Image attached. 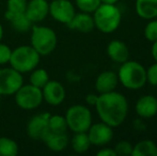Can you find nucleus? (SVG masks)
Returning a JSON list of instances; mask_svg holds the SVG:
<instances>
[{
    "label": "nucleus",
    "instance_id": "dca6fc26",
    "mask_svg": "<svg viewBox=\"0 0 157 156\" xmlns=\"http://www.w3.org/2000/svg\"><path fill=\"white\" fill-rule=\"evenodd\" d=\"M107 55L114 63L122 64L129 59V49L125 42L121 40H112L107 45Z\"/></svg>",
    "mask_w": 157,
    "mask_h": 156
},
{
    "label": "nucleus",
    "instance_id": "39448f33",
    "mask_svg": "<svg viewBox=\"0 0 157 156\" xmlns=\"http://www.w3.org/2000/svg\"><path fill=\"white\" fill-rule=\"evenodd\" d=\"M30 45L40 54V56H49L56 49L58 36L55 30L47 26L33 25L31 28Z\"/></svg>",
    "mask_w": 157,
    "mask_h": 156
},
{
    "label": "nucleus",
    "instance_id": "9b49d317",
    "mask_svg": "<svg viewBox=\"0 0 157 156\" xmlns=\"http://www.w3.org/2000/svg\"><path fill=\"white\" fill-rule=\"evenodd\" d=\"M49 112H42L33 116L27 123V134L31 139L35 141H43L44 137L48 131V120Z\"/></svg>",
    "mask_w": 157,
    "mask_h": 156
},
{
    "label": "nucleus",
    "instance_id": "423d86ee",
    "mask_svg": "<svg viewBox=\"0 0 157 156\" xmlns=\"http://www.w3.org/2000/svg\"><path fill=\"white\" fill-rule=\"evenodd\" d=\"M65 121L67 128L73 133L88 131L92 124L91 110L85 105L76 104L71 106L65 112Z\"/></svg>",
    "mask_w": 157,
    "mask_h": 156
},
{
    "label": "nucleus",
    "instance_id": "f704fd0d",
    "mask_svg": "<svg viewBox=\"0 0 157 156\" xmlns=\"http://www.w3.org/2000/svg\"><path fill=\"white\" fill-rule=\"evenodd\" d=\"M101 3H106V4H117V2L119 0H101Z\"/></svg>",
    "mask_w": 157,
    "mask_h": 156
},
{
    "label": "nucleus",
    "instance_id": "7ed1b4c3",
    "mask_svg": "<svg viewBox=\"0 0 157 156\" xmlns=\"http://www.w3.org/2000/svg\"><path fill=\"white\" fill-rule=\"evenodd\" d=\"M92 14L95 28L103 33H112L121 25L122 13L116 4L101 3Z\"/></svg>",
    "mask_w": 157,
    "mask_h": 156
},
{
    "label": "nucleus",
    "instance_id": "b1692460",
    "mask_svg": "<svg viewBox=\"0 0 157 156\" xmlns=\"http://www.w3.org/2000/svg\"><path fill=\"white\" fill-rule=\"evenodd\" d=\"M29 80L32 86L42 89L50 80L49 74H48V72L45 69H39V67H36V69H34L33 71L30 72Z\"/></svg>",
    "mask_w": 157,
    "mask_h": 156
},
{
    "label": "nucleus",
    "instance_id": "7c9ffc66",
    "mask_svg": "<svg viewBox=\"0 0 157 156\" xmlns=\"http://www.w3.org/2000/svg\"><path fill=\"white\" fill-rule=\"evenodd\" d=\"M147 82L151 86H157V62L147 69Z\"/></svg>",
    "mask_w": 157,
    "mask_h": 156
},
{
    "label": "nucleus",
    "instance_id": "f257e3e1",
    "mask_svg": "<svg viewBox=\"0 0 157 156\" xmlns=\"http://www.w3.org/2000/svg\"><path fill=\"white\" fill-rule=\"evenodd\" d=\"M95 110L101 122L109 126L118 127L123 124L128 115V102L122 93L111 91L98 94Z\"/></svg>",
    "mask_w": 157,
    "mask_h": 156
},
{
    "label": "nucleus",
    "instance_id": "4468645a",
    "mask_svg": "<svg viewBox=\"0 0 157 156\" xmlns=\"http://www.w3.org/2000/svg\"><path fill=\"white\" fill-rule=\"evenodd\" d=\"M136 113L140 119H151L157 115V97L151 94L143 95L136 102Z\"/></svg>",
    "mask_w": 157,
    "mask_h": 156
},
{
    "label": "nucleus",
    "instance_id": "bb28decb",
    "mask_svg": "<svg viewBox=\"0 0 157 156\" xmlns=\"http://www.w3.org/2000/svg\"><path fill=\"white\" fill-rule=\"evenodd\" d=\"M28 0H6V10L8 14H19L25 13Z\"/></svg>",
    "mask_w": 157,
    "mask_h": 156
},
{
    "label": "nucleus",
    "instance_id": "a878e982",
    "mask_svg": "<svg viewBox=\"0 0 157 156\" xmlns=\"http://www.w3.org/2000/svg\"><path fill=\"white\" fill-rule=\"evenodd\" d=\"M101 0H75V6L80 12L89 13L92 14L99 6H101Z\"/></svg>",
    "mask_w": 157,
    "mask_h": 156
},
{
    "label": "nucleus",
    "instance_id": "72a5a7b5",
    "mask_svg": "<svg viewBox=\"0 0 157 156\" xmlns=\"http://www.w3.org/2000/svg\"><path fill=\"white\" fill-rule=\"evenodd\" d=\"M151 54H152V57H153L154 61L157 62V41L153 42V45L151 47Z\"/></svg>",
    "mask_w": 157,
    "mask_h": 156
},
{
    "label": "nucleus",
    "instance_id": "9d476101",
    "mask_svg": "<svg viewBox=\"0 0 157 156\" xmlns=\"http://www.w3.org/2000/svg\"><path fill=\"white\" fill-rule=\"evenodd\" d=\"M91 146H105L109 142H111L113 138V131L112 127L104 122L92 123L90 128L87 131Z\"/></svg>",
    "mask_w": 157,
    "mask_h": 156
},
{
    "label": "nucleus",
    "instance_id": "412c9836",
    "mask_svg": "<svg viewBox=\"0 0 157 156\" xmlns=\"http://www.w3.org/2000/svg\"><path fill=\"white\" fill-rule=\"evenodd\" d=\"M134 156H157V146L153 140H140L132 146Z\"/></svg>",
    "mask_w": 157,
    "mask_h": 156
},
{
    "label": "nucleus",
    "instance_id": "2f4dec72",
    "mask_svg": "<svg viewBox=\"0 0 157 156\" xmlns=\"http://www.w3.org/2000/svg\"><path fill=\"white\" fill-rule=\"evenodd\" d=\"M97 156H117L116 152L111 148H101V150L97 151Z\"/></svg>",
    "mask_w": 157,
    "mask_h": 156
},
{
    "label": "nucleus",
    "instance_id": "0eeeda50",
    "mask_svg": "<svg viewBox=\"0 0 157 156\" xmlns=\"http://www.w3.org/2000/svg\"><path fill=\"white\" fill-rule=\"evenodd\" d=\"M14 100L17 106L23 110H34L44 102L42 89L31 83L21 86L14 94Z\"/></svg>",
    "mask_w": 157,
    "mask_h": 156
},
{
    "label": "nucleus",
    "instance_id": "c756f323",
    "mask_svg": "<svg viewBox=\"0 0 157 156\" xmlns=\"http://www.w3.org/2000/svg\"><path fill=\"white\" fill-rule=\"evenodd\" d=\"M11 54H12V49L10 48V46L0 42V65H6L10 62Z\"/></svg>",
    "mask_w": 157,
    "mask_h": 156
},
{
    "label": "nucleus",
    "instance_id": "e433bc0d",
    "mask_svg": "<svg viewBox=\"0 0 157 156\" xmlns=\"http://www.w3.org/2000/svg\"><path fill=\"white\" fill-rule=\"evenodd\" d=\"M1 97H2V95H1V94H0V101H1Z\"/></svg>",
    "mask_w": 157,
    "mask_h": 156
},
{
    "label": "nucleus",
    "instance_id": "f8f14e48",
    "mask_svg": "<svg viewBox=\"0 0 157 156\" xmlns=\"http://www.w3.org/2000/svg\"><path fill=\"white\" fill-rule=\"evenodd\" d=\"M43 100L50 106H59L64 102L66 96L65 88L61 82L57 80H49L43 88Z\"/></svg>",
    "mask_w": 157,
    "mask_h": 156
},
{
    "label": "nucleus",
    "instance_id": "aec40b11",
    "mask_svg": "<svg viewBox=\"0 0 157 156\" xmlns=\"http://www.w3.org/2000/svg\"><path fill=\"white\" fill-rule=\"evenodd\" d=\"M4 17L8 21H10L12 27L14 28L15 31L21 32V33H25L31 30L32 21L27 17L25 13H19V14H8L4 13Z\"/></svg>",
    "mask_w": 157,
    "mask_h": 156
},
{
    "label": "nucleus",
    "instance_id": "ddd939ff",
    "mask_svg": "<svg viewBox=\"0 0 157 156\" xmlns=\"http://www.w3.org/2000/svg\"><path fill=\"white\" fill-rule=\"evenodd\" d=\"M25 14L32 24L41 23L49 15V3L47 0H30L27 2Z\"/></svg>",
    "mask_w": 157,
    "mask_h": 156
},
{
    "label": "nucleus",
    "instance_id": "6e6552de",
    "mask_svg": "<svg viewBox=\"0 0 157 156\" xmlns=\"http://www.w3.org/2000/svg\"><path fill=\"white\" fill-rule=\"evenodd\" d=\"M23 85V74L18 71L11 67L0 70V94L2 96L14 95Z\"/></svg>",
    "mask_w": 157,
    "mask_h": 156
},
{
    "label": "nucleus",
    "instance_id": "393cba45",
    "mask_svg": "<svg viewBox=\"0 0 157 156\" xmlns=\"http://www.w3.org/2000/svg\"><path fill=\"white\" fill-rule=\"evenodd\" d=\"M48 131L55 133H66L68 129L65 118L60 115H50L48 120Z\"/></svg>",
    "mask_w": 157,
    "mask_h": 156
},
{
    "label": "nucleus",
    "instance_id": "6ab92c4d",
    "mask_svg": "<svg viewBox=\"0 0 157 156\" xmlns=\"http://www.w3.org/2000/svg\"><path fill=\"white\" fill-rule=\"evenodd\" d=\"M136 13L143 19L157 18V0H136Z\"/></svg>",
    "mask_w": 157,
    "mask_h": 156
},
{
    "label": "nucleus",
    "instance_id": "473e14b6",
    "mask_svg": "<svg viewBox=\"0 0 157 156\" xmlns=\"http://www.w3.org/2000/svg\"><path fill=\"white\" fill-rule=\"evenodd\" d=\"M97 98H98V94L95 93H89L86 95V103H87L89 106H95L97 102Z\"/></svg>",
    "mask_w": 157,
    "mask_h": 156
},
{
    "label": "nucleus",
    "instance_id": "f03ea898",
    "mask_svg": "<svg viewBox=\"0 0 157 156\" xmlns=\"http://www.w3.org/2000/svg\"><path fill=\"white\" fill-rule=\"evenodd\" d=\"M117 75L119 82L127 90H139L147 83V69L138 61L123 62Z\"/></svg>",
    "mask_w": 157,
    "mask_h": 156
},
{
    "label": "nucleus",
    "instance_id": "1a4fd4ad",
    "mask_svg": "<svg viewBox=\"0 0 157 156\" xmlns=\"http://www.w3.org/2000/svg\"><path fill=\"white\" fill-rule=\"evenodd\" d=\"M76 14V8L70 0H52L49 3V15L56 21L68 25Z\"/></svg>",
    "mask_w": 157,
    "mask_h": 156
},
{
    "label": "nucleus",
    "instance_id": "5701e85b",
    "mask_svg": "<svg viewBox=\"0 0 157 156\" xmlns=\"http://www.w3.org/2000/svg\"><path fill=\"white\" fill-rule=\"evenodd\" d=\"M19 146L14 139L9 137H0V156H16Z\"/></svg>",
    "mask_w": 157,
    "mask_h": 156
},
{
    "label": "nucleus",
    "instance_id": "f3484780",
    "mask_svg": "<svg viewBox=\"0 0 157 156\" xmlns=\"http://www.w3.org/2000/svg\"><path fill=\"white\" fill-rule=\"evenodd\" d=\"M43 142L52 152H62L70 143V137L66 133H55L48 131L43 139Z\"/></svg>",
    "mask_w": 157,
    "mask_h": 156
},
{
    "label": "nucleus",
    "instance_id": "4be33fe9",
    "mask_svg": "<svg viewBox=\"0 0 157 156\" xmlns=\"http://www.w3.org/2000/svg\"><path fill=\"white\" fill-rule=\"evenodd\" d=\"M71 146L73 151L77 154H83L89 151L91 142L88 137L87 131L85 133H74V136L71 139Z\"/></svg>",
    "mask_w": 157,
    "mask_h": 156
},
{
    "label": "nucleus",
    "instance_id": "c9c22d12",
    "mask_svg": "<svg viewBox=\"0 0 157 156\" xmlns=\"http://www.w3.org/2000/svg\"><path fill=\"white\" fill-rule=\"evenodd\" d=\"M2 38H3V27H2L1 23H0V42L2 41Z\"/></svg>",
    "mask_w": 157,
    "mask_h": 156
},
{
    "label": "nucleus",
    "instance_id": "c85d7f7f",
    "mask_svg": "<svg viewBox=\"0 0 157 156\" xmlns=\"http://www.w3.org/2000/svg\"><path fill=\"white\" fill-rule=\"evenodd\" d=\"M132 144L129 141H126V140H121L118 143L116 144V146L113 148L114 152L117 155H132Z\"/></svg>",
    "mask_w": 157,
    "mask_h": 156
},
{
    "label": "nucleus",
    "instance_id": "a211bd4d",
    "mask_svg": "<svg viewBox=\"0 0 157 156\" xmlns=\"http://www.w3.org/2000/svg\"><path fill=\"white\" fill-rule=\"evenodd\" d=\"M67 27L70 29L76 30L78 32L89 33L93 29H95L93 16H92V14L85 13V12L76 13L72 21L68 23Z\"/></svg>",
    "mask_w": 157,
    "mask_h": 156
},
{
    "label": "nucleus",
    "instance_id": "2eb2a0df",
    "mask_svg": "<svg viewBox=\"0 0 157 156\" xmlns=\"http://www.w3.org/2000/svg\"><path fill=\"white\" fill-rule=\"evenodd\" d=\"M119 85L118 75L113 71H104L95 79V90L98 94L114 91Z\"/></svg>",
    "mask_w": 157,
    "mask_h": 156
},
{
    "label": "nucleus",
    "instance_id": "cd10ccee",
    "mask_svg": "<svg viewBox=\"0 0 157 156\" xmlns=\"http://www.w3.org/2000/svg\"><path fill=\"white\" fill-rule=\"evenodd\" d=\"M144 38L149 42H155L157 41V19H150L149 23L144 27Z\"/></svg>",
    "mask_w": 157,
    "mask_h": 156
},
{
    "label": "nucleus",
    "instance_id": "20e7f679",
    "mask_svg": "<svg viewBox=\"0 0 157 156\" xmlns=\"http://www.w3.org/2000/svg\"><path fill=\"white\" fill-rule=\"evenodd\" d=\"M41 56L31 45H21L12 49L10 65L21 74L30 73L40 64Z\"/></svg>",
    "mask_w": 157,
    "mask_h": 156
}]
</instances>
